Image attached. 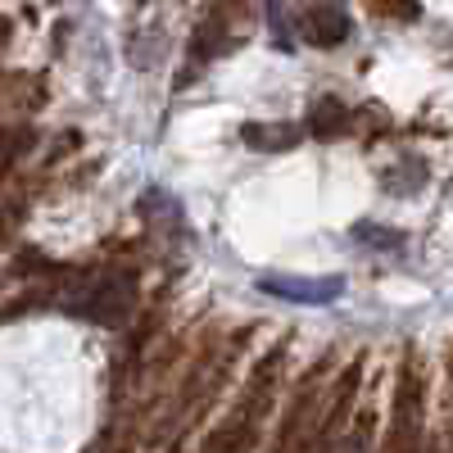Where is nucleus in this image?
<instances>
[{
  "instance_id": "obj_1",
  "label": "nucleus",
  "mask_w": 453,
  "mask_h": 453,
  "mask_svg": "<svg viewBox=\"0 0 453 453\" xmlns=\"http://www.w3.org/2000/svg\"><path fill=\"white\" fill-rule=\"evenodd\" d=\"M286 358H290L286 340L258 354V363L250 367L232 408H226L209 426V435L200 440V453H258L263 431H268V418H273V403H277L281 381H286Z\"/></svg>"
},
{
  "instance_id": "obj_2",
  "label": "nucleus",
  "mask_w": 453,
  "mask_h": 453,
  "mask_svg": "<svg viewBox=\"0 0 453 453\" xmlns=\"http://www.w3.org/2000/svg\"><path fill=\"white\" fill-rule=\"evenodd\" d=\"M381 453H426V363L418 349H408L399 363L395 403H390V431Z\"/></svg>"
},
{
  "instance_id": "obj_3",
  "label": "nucleus",
  "mask_w": 453,
  "mask_h": 453,
  "mask_svg": "<svg viewBox=\"0 0 453 453\" xmlns=\"http://www.w3.org/2000/svg\"><path fill=\"white\" fill-rule=\"evenodd\" d=\"M136 309V277L132 273H100L96 281L78 286V295L68 299V313H78L100 326H123Z\"/></svg>"
},
{
  "instance_id": "obj_4",
  "label": "nucleus",
  "mask_w": 453,
  "mask_h": 453,
  "mask_svg": "<svg viewBox=\"0 0 453 453\" xmlns=\"http://www.w3.org/2000/svg\"><path fill=\"white\" fill-rule=\"evenodd\" d=\"M358 376H363V358L354 367L340 372V381L331 386L326 395V408H322V418L309 422V431L295 440V453H331L340 444V426L349 422V412H354V395H358Z\"/></svg>"
},
{
  "instance_id": "obj_5",
  "label": "nucleus",
  "mask_w": 453,
  "mask_h": 453,
  "mask_svg": "<svg viewBox=\"0 0 453 453\" xmlns=\"http://www.w3.org/2000/svg\"><path fill=\"white\" fill-rule=\"evenodd\" d=\"M299 32H304L313 46L331 50L349 36V14L335 10V5H313V10H304V19H299Z\"/></svg>"
},
{
  "instance_id": "obj_6",
  "label": "nucleus",
  "mask_w": 453,
  "mask_h": 453,
  "mask_svg": "<svg viewBox=\"0 0 453 453\" xmlns=\"http://www.w3.org/2000/svg\"><path fill=\"white\" fill-rule=\"evenodd\" d=\"M349 127H354V109H349L345 100H335V96L313 100V109H309V132H313L318 141H335V136H345Z\"/></svg>"
},
{
  "instance_id": "obj_7",
  "label": "nucleus",
  "mask_w": 453,
  "mask_h": 453,
  "mask_svg": "<svg viewBox=\"0 0 453 453\" xmlns=\"http://www.w3.org/2000/svg\"><path fill=\"white\" fill-rule=\"evenodd\" d=\"M241 141L250 150H295L299 145V127L295 123H245Z\"/></svg>"
},
{
  "instance_id": "obj_8",
  "label": "nucleus",
  "mask_w": 453,
  "mask_h": 453,
  "mask_svg": "<svg viewBox=\"0 0 453 453\" xmlns=\"http://www.w3.org/2000/svg\"><path fill=\"white\" fill-rule=\"evenodd\" d=\"M36 132L27 123H0V177H10L23 155H32Z\"/></svg>"
},
{
  "instance_id": "obj_9",
  "label": "nucleus",
  "mask_w": 453,
  "mask_h": 453,
  "mask_svg": "<svg viewBox=\"0 0 453 453\" xmlns=\"http://www.w3.org/2000/svg\"><path fill=\"white\" fill-rule=\"evenodd\" d=\"M263 290H273V295H286V299H335L340 295V281L331 277V281H304V286H295V281H268Z\"/></svg>"
},
{
  "instance_id": "obj_10",
  "label": "nucleus",
  "mask_w": 453,
  "mask_h": 453,
  "mask_svg": "<svg viewBox=\"0 0 453 453\" xmlns=\"http://www.w3.org/2000/svg\"><path fill=\"white\" fill-rule=\"evenodd\" d=\"M23 222V204H0V250H5Z\"/></svg>"
},
{
  "instance_id": "obj_11",
  "label": "nucleus",
  "mask_w": 453,
  "mask_h": 453,
  "mask_svg": "<svg viewBox=\"0 0 453 453\" xmlns=\"http://www.w3.org/2000/svg\"><path fill=\"white\" fill-rule=\"evenodd\" d=\"M0 87H5V73H0Z\"/></svg>"
}]
</instances>
